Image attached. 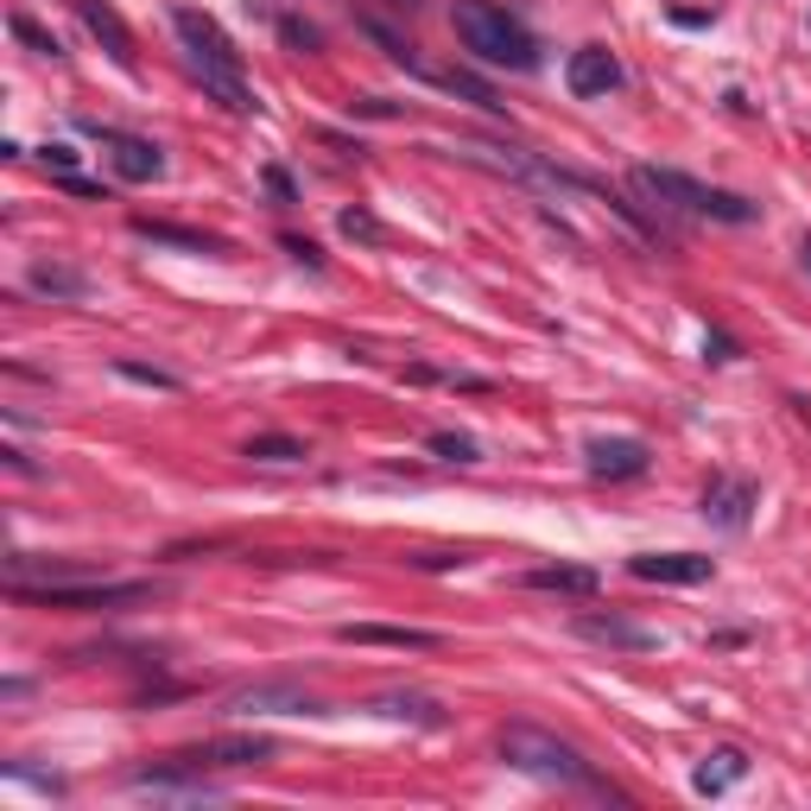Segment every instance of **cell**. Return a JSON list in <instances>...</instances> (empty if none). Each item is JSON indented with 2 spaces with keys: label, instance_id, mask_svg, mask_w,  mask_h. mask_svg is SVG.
Masks as SVG:
<instances>
[{
  "label": "cell",
  "instance_id": "cell-4",
  "mask_svg": "<svg viewBox=\"0 0 811 811\" xmlns=\"http://www.w3.org/2000/svg\"><path fill=\"white\" fill-rule=\"evenodd\" d=\"M7 596L13 602H33V609H127V602H152V584H121V577H102V584H83V577H71V584H7Z\"/></svg>",
  "mask_w": 811,
  "mask_h": 811
},
{
  "label": "cell",
  "instance_id": "cell-1",
  "mask_svg": "<svg viewBox=\"0 0 811 811\" xmlns=\"http://www.w3.org/2000/svg\"><path fill=\"white\" fill-rule=\"evenodd\" d=\"M450 26L463 38V51H476L482 64H495V71H539V38L520 26L508 7H495V0H457L450 7Z\"/></svg>",
  "mask_w": 811,
  "mask_h": 811
},
{
  "label": "cell",
  "instance_id": "cell-11",
  "mask_svg": "<svg viewBox=\"0 0 811 811\" xmlns=\"http://www.w3.org/2000/svg\"><path fill=\"white\" fill-rule=\"evenodd\" d=\"M754 501H761V488L748 476H710V488H703V520L723 526V533H741L748 514H754Z\"/></svg>",
  "mask_w": 811,
  "mask_h": 811
},
{
  "label": "cell",
  "instance_id": "cell-16",
  "mask_svg": "<svg viewBox=\"0 0 811 811\" xmlns=\"http://www.w3.org/2000/svg\"><path fill=\"white\" fill-rule=\"evenodd\" d=\"M76 13H83V26L96 33V45L109 51L114 64H121V71H134V58H140V51H134V33H127V20L114 13L109 0H76Z\"/></svg>",
  "mask_w": 811,
  "mask_h": 811
},
{
  "label": "cell",
  "instance_id": "cell-10",
  "mask_svg": "<svg viewBox=\"0 0 811 811\" xmlns=\"http://www.w3.org/2000/svg\"><path fill=\"white\" fill-rule=\"evenodd\" d=\"M584 470L596 482H634L653 470V450L640 438H590L584 444Z\"/></svg>",
  "mask_w": 811,
  "mask_h": 811
},
{
  "label": "cell",
  "instance_id": "cell-9",
  "mask_svg": "<svg viewBox=\"0 0 811 811\" xmlns=\"http://www.w3.org/2000/svg\"><path fill=\"white\" fill-rule=\"evenodd\" d=\"M83 134H102L109 140V159H114V178H127V185H152V178H165V152L140 140V134H114L102 121H83Z\"/></svg>",
  "mask_w": 811,
  "mask_h": 811
},
{
  "label": "cell",
  "instance_id": "cell-27",
  "mask_svg": "<svg viewBox=\"0 0 811 811\" xmlns=\"http://www.w3.org/2000/svg\"><path fill=\"white\" fill-rule=\"evenodd\" d=\"M260 185H266V197H273L279 210H292V203H298V185H292V172H286V165H266V172H260Z\"/></svg>",
  "mask_w": 811,
  "mask_h": 811
},
{
  "label": "cell",
  "instance_id": "cell-28",
  "mask_svg": "<svg viewBox=\"0 0 811 811\" xmlns=\"http://www.w3.org/2000/svg\"><path fill=\"white\" fill-rule=\"evenodd\" d=\"M342 235H349V241H380L387 228L374 222V210H362V203H355V210H342Z\"/></svg>",
  "mask_w": 811,
  "mask_h": 811
},
{
  "label": "cell",
  "instance_id": "cell-26",
  "mask_svg": "<svg viewBox=\"0 0 811 811\" xmlns=\"http://www.w3.org/2000/svg\"><path fill=\"white\" fill-rule=\"evenodd\" d=\"M432 457H444V463H476V438H463V432H432Z\"/></svg>",
  "mask_w": 811,
  "mask_h": 811
},
{
  "label": "cell",
  "instance_id": "cell-23",
  "mask_svg": "<svg viewBox=\"0 0 811 811\" xmlns=\"http://www.w3.org/2000/svg\"><path fill=\"white\" fill-rule=\"evenodd\" d=\"M241 457H260V463H304L311 450H304V438H286V432H260V438L241 444Z\"/></svg>",
  "mask_w": 811,
  "mask_h": 811
},
{
  "label": "cell",
  "instance_id": "cell-29",
  "mask_svg": "<svg viewBox=\"0 0 811 811\" xmlns=\"http://www.w3.org/2000/svg\"><path fill=\"white\" fill-rule=\"evenodd\" d=\"M279 38H286L292 51H317V45H324V33H317V26H304V20H279Z\"/></svg>",
  "mask_w": 811,
  "mask_h": 811
},
{
  "label": "cell",
  "instance_id": "cell-32",
  "mask_svg": "<svg viewBox=\"0 0 811 811\" xmlns=\"http://www.w3.org/2000/svg\"><path fill=\"white\" fill-rule=\"evenodd\" d=\"M703 355H710V362H736L741 349H736V336H723V330H710V336H703Z\"/></svg>",
  "mask_w": 811,
  "mask_h": 811
},
{
  "label": "cell",
  "instance_id": "cell-25",
  "mask_svg": "<svg viewBox=\"0 0 811 811\" xmlns=\"http://www.w3.org/2000/svg\"><path fill=\"white\" fill-rule=\"evenodd\" d=\"M13 38H20V45H33L38 58H64V45H58V38L45 33L38 20H26V13H13Z\"/></svg>",
  "mask_w": 811,
  "mask_h": 811
},
{
  "label": "cell",
  "instance_id": "cell-15",
  "mask_svg": "<svg viewBox=\"0 0 811 811\" xmlns=\"http://www.w3.org/2000/svg\"><path fill=\"white\" fill-rule=\"evenodd\" d=\"M627 571L640 584H703L716 564L703 552H640V558H627Z\"/></svg>",
  "mask_w": 811,
  "mask_h": 811
},
{
  "label": "cell",
  "instance_id": "cell-36",
  "mask_svg": "<svg viewBox=\"0 0 811 811\" xmlns=\"http://www.w3.org/2000/svg\"><path fill=\"white\" fill-rule=\"evenodd\" d=\"M387 7H394V13H419V7H425V0H387Z\"/></svg>",
  "mask_w": 811,
  "mask_h": 811
},
{
  "label": "cell",
  "instance_id": "cell-34",
  "mask_svg": "<svg viewBox=\"0 0 811 811\" xmlns=\"http://www.w3.org/2000/svg\"><path fill=\"white\" fill-rule=\"evenodd\" d=\"M0 457H7V470H13V476H38V470H33V457H26V450H20V444H7V450H0Z\"/></svg>",
  "mask_w": 811,
  "mask_h": 811
},
{
  "label": "cell",
  "instance_id": "cell-3",
  "mask_svg": "<svg viewBox=\"0 0 811 811\" xmlns=\"http://www.w3.org/2000/svg\"><path fill=\"white\" fill-rule=\"evenodd\" d=\"M634 185L647 190L653 203H672V210H685V216H710V222H754L761 216V203H748L741 190H716V185H698V178H685V172H672V165H634Z\"/></svg>",
  "mask_w": 811,
  "mask_h": 811
},
{
  "label": "cell",
  "instance_id": "cell-20",
  "mask_svg": "<svg viewBox=\"0 0 811 811\" xmlns=\"http://www.w3.org/2000/svg\"><path fill=\"white\" fill-rule=\"evenodd\" d=\"M736 779H748V754H741V748H716V754H703V768L691 774V786H698L703 799H716V793H729Z\"/></svg>",
  "mask_w": 811,
  "mask_h": 811
},
{
  "label": "cell",
  "instance_id": "cell-19",
  "mask_svg": "<svg viewBox=\"0 0 811 811\" xmlns=\"http://www.w3.org/2000/svg\"><path fill=\"white\" fill-rule=\"evenodd\" d=\"M374 716H394V723H419V729H444V703L425 691H380L369 703Z\"/></svg>",
  "mask_w": 811,
  "mask_h": 811
},
{
  "label": "cell",
  "instance_id": "cell-12",
  "mask_svg": "<svg viewBox=\"0 0 811 811\" xmlns=\"http://www.w3.org/2000/svg\"><path fill=\"white\" fill-rule=\"evenodd\" d=\"M336 640L342 647H406V653H438L444 634H432V627H394V622H349L336 627Z\"/></svg>",
  "mask_w": 811,
  "mask_h": 811
},
{
  "label": "cell",
  "instance_id": "cell-24",
  "mask_svg": "<svg viewBox=\"0 0 811 811\" xmlns=\"http://www.w3.org/2000/svg\"><path fill=\"white\" fill-rule=\"evenodd\" d=\"M114 374H121V380H140V387H159V394H178V387H185L178 374H165V369H147V362H127V355L114 362Z\"/></svg>",
  "mask_w": 811,
  "mask_h": 811
},
{
  "label": "cell",
  "instance_id": "cell-30",
  "mask_svg": "<svg viewBox=\"0 0 811 811\" xmlns=\"http://www.w3.org/2000/svg\"><path fill=\"white\" fill-rule=\"evenodd\" d=\"M349 114H362V121H400V102H380V96H362V102H349Z\"/></svg>",
  "mask_w": 811,
  "mask_h": 811
},
{
  "label": "cell",
  "instance_id": "cell-2",
  "mask_svg": "<svg viewBox=\"0 0 811 811\" xmlns=\"http://www.w3.org/2000/svg\"><path fill=\"white\" fill-rule=\"evenodd\" d=\"M501 761L520 768V774H533V779H552V786H590L602 799H622V786H609L571 741L546 736V729H533V723H508V729H501Z\"/></svg>",
  "mask_w": 811,
  "mask_h": 811
},
{
  "label": "cell",
  "instance_id": "cell-35",
  "mask_svg": "<svg viewBox=\"0 0 811 811\" xmlns=\"http://www.w3.org/2000/svg\"><path fill=\"white\" fill-rule=\"evenodd\" d=\"M45 165H51V172H76V152L71 147H45Z\"/></svg>",
  "mask_w": 811,
  "mask_h": 811
},
{
  "label": "cell",
  "instance_id": "cell-37",
  "mask_svg": "<svg viewBox=\"0 0 811 811\" xmlns=\"http://www.w3.org/2000/svg\"><path fill=\"white\" fill-rule=\"evenodd\" d=\"M799 254H806V266H811V241H806V248H799Z\"/></svg>",
  "mask_w": 811,
  "mask_h": 811
},
{
  "label": "cell",
  "instance_id": "cell-22",
  "mask_svg": "<svg viewBox=\"0 0 811 811\" xmlns=\"http://www.w3.org/2000/svg\"><path fill=\"white\" fill-rule=\"evenodd\" d=\"M33 292H45V298H83V292H89V279H83L76 266L38 260V266H33Z\"/></svg>",
  "mask_w": 811,
  "mask_h": 811
},
{
  "label": "cell",
  "instance_id": "cell-5",
  "mask_svg": "<svg viewBox=\"0 0 811 811\" xmlns=\"http://www.w3.org/2000/svg\"><path fill=\"white\" fill-rule=\"evenodd\" d=\"M222 710H228V716H317L324 703L311 698L304 685H292V678H260V685L228 691Z\"/></svg>",
  "mask_w": 811,
  "mask_h": 811
},
{
  "label": "cell",
  "instance_id": "cell-7",
  "mask_svg": "<svg viewBox=\"0 0 811 811\" xmlns=\"http://www.w3.org/2000/svg\"><path fill=\"white\" fill-rule=\"evenodd\" d=\"M127 786L134 793H152V799H222V786L203 768H185V761H152V768H134L127 774Z\"/></svg>",
  "mask_w": 811,
  "mask_h": 811
},
{
  "label": "cell",
  "instance_id": "cell-31",
  "mask_svg": "<svg viewBox=\"0 0 811 811\" xmlns=\"http://www.w3.org/2000/svg\"><path fill=\"white\" fill-rule=\"evenodd\" d=\"M286 254H292L298 266H311V273H324V248H317V241H304V235H286Z\"/></svg>",
  "mask_w": 811,
  "mask_h": 811
},
{
  "label": "cell",
  "instance_id": "cell-14",
  "mask_svg": "<svg viewBox=\"0 0 811 811\" xmlns=\"http://www.w3.org/2000/svg\"><path fill=\"white\" fill-rule=\"evenodd\" d=\"M127 228H134L140 241L178 248V254H228L222 235H210V228H185V222H165V216H127Z\"/></svg>",
  "mask_w": 811,
  "mask_h": 811
},
{
  "label": "cell",
  "instance_id": "cell-17",
  "mask_svg": "<svg viewBox=\"0 0 811 811\" xmlns=\"http://www.w3.org/2000/svg\"><path fill=\"white\" fill-rule=\"evenodd\" d=\"M577 634H584V640H602V647H622V653H653V647H660L653 627L627 622V615H602V609L577 615Z\"/></svg>",
  "mask_w": 811,
  "mask_h": 811
},
{
  "label": "cell",
  "instance_id": "cell-33",
  "mask_svg": "<svg viewBox=\"0 0 811 811\" xmlns=\"http://www.w3.org/2000/svg\"><path fill=\"white\" fill-rule=\"evenodd\" d=\"M412 564H419V571H457V564H470V558H457V552H419Z\"/></svg>",
  "mask_w": 811,
  "mask_h": 811
},
{
  "label": "cell",
  "instance_id": "cell-21",
  "mask_svg": "<svg viewBox=\"0 0 811 811\" xmlns=\"http://www.w3.org/2000/svg\"><path fill=\"white\" fill-rule=\"evenodd\" d=\"M425 83H438L444 96H463V102H476V109L501 114V96H495V83H482V76H470V71H432V64H425Z\"/></svg>",
  "mask_w": 811,
  "mask_h": 811
},
{
  "label": "cell",
  "instance_id": "cell-18",
  "mask_svg": "<svg viewBox=\"0 0 811 811\" xmlns=\"http://www.w3.org/2000/svg\"><path fill=\"white\" fill-rule=\"evenodd\" d=\"M520 584H526V590H558V596H596L602 590V577H596L590 564H533V571H520Z\"/></svg>",
  "mask_w": 811,
  "mask_h": 811
},
{
  "label": "cell",
  "instance_id": "cell-8",
  "mask_svg": "<svg viewBox=\"0 0 811 811\" xmlns=\"http://www.w3.org/2000/svg\"><path fill=\"white\" fill-rule=\"evenodd\" d=\"M279 754V741L273 736H216V741H197V748H178L172 761H185V768H266Z\"/></svg>",
  "mask_w": 811,
  "mask_h": 811
},
{
  "label": "cell",
  "instance_id": "cell-13",
  "mask_svg": "<svg viewBox=\"0 0 811 811\" xmlns=\"http://www.w3.org/2000/svg\"><path fill=\"white\" fill-rule=\"evenodd\" d=\"M564 83H571V96H609V89H622V64L609 45H584V51H571Z\"/></svg>",
  "mask_w": 811,
  "mask_h": 811
},
{
  "label": "cell",
  "instance_id": "cell-6",
  "mask_svg": "<svg viewBox=\"0 0 811 811\" xmlns=\"http://www.w3.org/2000/svg\"><path fill=\"white\" fill-rule=\"evenodd\" d=\"M172 33H178V45H185V64H222V71H241L235 38L222 33L210 13H197V7H172Z\"/></svg>",
  "mask_w": 811,
  "mask_h": 811
}]
</instances>
